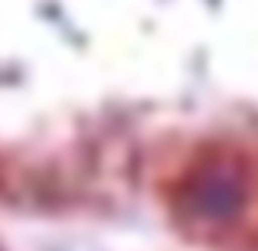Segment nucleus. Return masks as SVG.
Wrapping results in <instances>:
<instances>
[{"mask_svg":"<svg viewBox=\"0 0 258 251\" xmlns=\"http://www.w3.org/2000/svg\"><path fill=\"white\" fill-rule=\"evenodd\" d=\"M242 199H245V186H242V176L232 166H209L200 180L193 183V193L189 202L203 219H229V215L239 212Z\"/></svg>","mask_w":258,"mask_h":251,"instance_id":"obj_1","label":"nucleus"}]
</instances>
